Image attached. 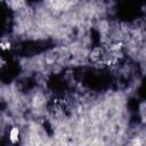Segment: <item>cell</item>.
Masks as SVG:
<instances>
[{
    "mask_svg": "<svg viewBox=\"0 0 146 146\" xmlns=\"http://www.w3.org/2000/svg\"><path fill=\"white\" fill-rule=\"evenodd\" d=\"M18 133H19V131H18L17 128H13V129H11V131H10V133H9V139H10L11 143L15 144V143L17 141V139H18Z\"/></svg>",
    "mask_w": 146,
    "mask_h": 146,
    "instance_id": "obj_1",
    "label": "cell"
}]
</instances>
